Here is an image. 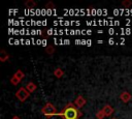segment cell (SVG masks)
Masks as SVG:
<instances>
[{
    "label": "cell",
    "mask_w": 132,
    "mask_h": 119,
    "mask_svg": "<svg viewBox=\"0 0 132 119\" xmlns=\"http://www.w3.org/2000/svg\"><path fill=\"white\" fill-rule=\"evenodd\" d=\"M86 102H87V100L85 99V97H84L82 95H78V96L76 97V99L74 100V105H75L78 109L82 108V107L86 105Z\"/></svg>",
    "instance_id": "cell-4"
},
{
    "label": "cell",
    "mask_w": 132,
    "mask_h": 119,
    "mask_svg": "<svg viewBox=\"0 0 132 119\" xmlns=\"http://www.w3.org/2000/svg\"><path fill=\"white\" fill-rule=\"evenodd\" d=\"M54 75H55L57 78H59V79H60V78H62V77H63V75H64V71L62 70V68H60V67H59V68H56V69H55V71H54Z\"/></svg>",
    "instance_id": "cell-10"
},
{
    "label": "cell",
    "mask_w": 132,
    "mask_h": 119,
    "mask_svg": "<svg viewBox=\"0 0 132 119\" xmlns=\"http://www.w3.org/2000/svg\"><path fill=\"white\" fill-rule=\"evenodd\" d=\"M96 117H97V119H103V118H104V117H106V116H105L104 112H103L102 110H100L99 112H97V114H96Z\"/></svg>",
    "instance_id": "cell-12"
},
{
    "label": "cell",
    "mask_w": 132,
    "mask_h": 119,
    "mask_svg": "<svg viewBox=\"0 0 132 119\" xmlns=\"http://www.w3.org/2000/svg\"><path fill=\"white\" fill-rule=\"evenodd\" d=\"M29 96H30V92L27 90L26 87H21V88H19V90L15 92V97H16L20 101H25Z\"/></svg>",
    "instance_id": "cell-3"
},
{
    "label": "cell",
    "mask_w": 132,
    "mask_h": 119,
    "mask_svg": "<svg viewBox=\"0 0 132 119\" xmlns=\"http://www.w3.org/2000/svg\"><path fill=\"white\" fill-rule=\"evenodd\" d=\"M81 115V111H79V109L75 105L68 103L60 113H58L57 116H61L63 119H78Z\"/></svg>",
    "instance_id": "cell-1"
},
{
    "label": "cell",
    "mask_w": 132,
    "mask_h": 119,
    "mask_svg": "<svg viewBox=\"0 0 132 119\" xmlns=\"http://www.w3.org/2000/svg\"><path fill=\"white\" fill-rule=\"evenodd\" d=\"M111 119H117V118H111Z\"/></svg>",
    "instance_id": "cell-18"
},
{
    "label": "cell",
    "mask_w": 132,
    "mask_h": 119,
    "mask_svg": "<svg viewBox=\"0 0 132 119\" xmlns=\"http://www.w3.org/2000/svg\"><path fill=\"white\" fill-rule=\"evenodd\" d=\"M122 5H123L124 7H129V6L132 5V2H131L130 0H124V1L122 2Z\"/></svg>",
    "instance_id": "cell-13"
},
{
    "label": "cell",
    "mask_w": 132,
    "mask_h": 119,
    "mask_svg": "<svg viewBox=\"0 0 132 119\" xmlns=\"http://www.w3.org/2000/svg\"><path fill=\"white\" fill-rule=\"evenodd\" d=\"M10 83H11L13 86H16V85L20 83V81H19L16 78H14V77L12 76V77H11V79H10Z\"/></svg>",
    "instance_id": "cell-14"
},
{
    "label": "cell",
    "mask_w": 132,
    "mask_h": 119,
    "mask_svg": "<svg viewBox=\"0 0 132 119\" xmlns=\"http://www.w3.org/2000/svg\"><path fill=\"white\" fill-rule=\"evenodd\" d=\"M45 7H46V8H55V4H54L53 2H48V3H46Z\"/></svg>",
    "instance_id": "cell-16"
},
{
    "label": "cell",
    "mask_w": 132,
    "mask_h": 119,
    "mask_svg": "<svg viewBox=\"0 0 132 119\" xmlns=\"http://www.w3.org/2000/svg\"><path fill=\"white\" fill-rule=\"evenodd\" d=\"M102 111L104 112L105 116H110L112 113H113V108L110 106V105H105L102 109Z\"/></svg>",
    "instance_id": "cell-6"
},
{
    "label": "cell",
    "mask_w": 132,
    "mask_h": 119,
    "mask_svg": "<svg viewBox=\"0 0 132 119\" xmlns=\"http://www.w3.org/2000/svg\"><path fill=\"white\" fill-rule=\"evenodd\" d=\"M41 113H42L45 117H47V118L58 115V112H57L55 106H54L53 103H51V102H46V103L44 105V107H43L42 110H41Z\"/></svg>",
    "instance_id": "cell-2"
},
{
    "label": "cell",
    "mask_w": 132,
    "mask_h": 119,
    "mask_svg": "<svg viewBox=\"0 0 132 119\" xmlns=\"http://www.w3.org/2000/svg\"><path fill=\"white\" fill-rule=\"evenodd\" d=\"M8 58H9V55L4 50H2L1 51V54H0V61L1 62H5L6 60H8Z\"/></svg>",
    "instance_id": "cell-9"
},
{
    "label": "cell",
    "mask_w": 132,
    "mask_h": 119,
    "mask_svg": "<svg viewBox=\"0 0 132 119\" xmlns=\"http://www.w3.org/2000/svg\"><path fill=\"white\" fill-rule=\"evenodd\" d=\"M45 51H46V53H47V54H53V53L55 52V50H54V48H53L52 46H50V47H46Z\"/></svg>",
    "instance_id": "cell-15"
},
{
    "label": "cell",
    "mask_w": 132,
    "mask_h": 119,
    "mask_svg": "<svg viewBox=\"0 0 132 119\" xmlns=\"http://www.w3.org/2000/svg\"><path fill=\"white\" fill-rule=\"evenodd\" d=\"M25 6H26L27 8H33V7L36 6V3H35L33 0H27V1L25 2Z\"/></svg>",
    "instance_id": "cell-11"
},
{
    "label": "cell",
    "mask_w": 132,
    "mask_h": 119,
    "mask_svg": "<svg viewBox=\"0 0 132 119\" xmlns=\"http://www.w3.org/2000/svg\"><path fill=\"white\" fill-rule=\"evenodd\" d=\"M11 119H21V118H20L19 116H13V117H12Z\"/></svg>",
    "instance_id": "cell-17"
},
{
    "label": "cell",
    "mask_w": 132,
    "mask_h": 119,
    "mask_svg": "<svg viewBox=\"0 0 132 119\" xmlns=\"http://www.w3.org/2000/svg\"><path fill=\"white\" fill-rule=\"evenodd\" d=\"M13 77H14V78H16V79L21 82V81L23 80V78L25 77V75H24V72H23L21 69H19V70H16V71L13 73Z\"/></svg>",
    "instance_id": "cell-8"
},
{
    "label": "cell",
    "mask_w": 132,
    "mask_h": 119,
    "mask_svg": "<svg viewBox=\"0 0 132 119\" xmlns=\"http://www.w3.org/2000/svg\"><path fill=\"white\" fill-rule=\"evenodd\" d=\"M26 88H27V90L31 93V92H33V91H35L36 90V88H37V86L33 83V82H29L27 85H26Z\"/></svg>",
    "instance_id": "cell-7"
},
{
    "label": "cell",
    "mask_w": 132,
    "mask_h": 119,
    "mask_svg": "<svg viewBox=\"0 0 132 119\" xmlns=\"http://www.w3.org/2000/svg\"><path fill=\"white\" fill-rule=\"evenodd\" d=\"M120 98H121V100H122L123 102L127 103V102H129L130 99H131V94H130L128 91H123V92L121 93V95H120Z\"/></svg>",
    "instance_id": "cell-5"
}]
</instances>
